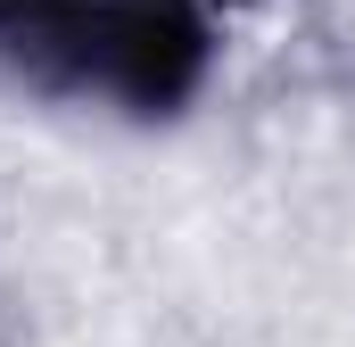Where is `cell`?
<instances>
[{"mask_svg": "<svg viewBox=\"0 0 355 347\" xmlns=\"http://www.w3.org/2000/svg\"><path fill=\"white\" fill-rule=\"evenodd\" d=\"M0 58L58 91L174 108L207 67V25L182 0H0Z\"/></svg>", "mask_w": 355, "mask_h": 347, "instance_id": "obj_1", "label": "cell"}]
</instances>
